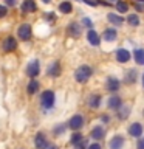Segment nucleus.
Here are the masks:
<instances>
[{
  "mask_svg": "<svg viewBox=\"0 0 144 149\" xmlns=\"http://www.w3.org/2000/svg\"><path fill=\"white\" fill-rule=\"evenodd\" d=\"M130 59V53L125 48H118L116 50V61L121 64H125Z\"/></svg>",
  "mask_w": 144,
  "mask_h": 149,
  "instance_id": "14",
  "label": "nucleus"
},
{
  "mask_svg": "<svg viewBox=\"0 0 144 149\" xmlns=\"http://www.w3.org/2000/svg\"><path fill=\"white\" fill-rule=\"evenodd\" d=\"M20 9H22V13H25V14H28V13H34L36 9H37V5H36L34 0H23Z\"/></svg>",
  "mask_w": 144,
  "mask_h": 149,
  "instance_id": "11",
  "label": "nucleus"
},
{
  "mask_svg": "<svg viewBox=\"0 0 144 149\" xmlns=\"http://www.w3.org/2000/svg\"><path fill=\"white\" fill-rule=\"evenodd\" d=\"M74 148H76V149H85V148H87V144H85V141H81L79 144H76Z\"/></svg>",
  "mask_w": 144,
  "mask_h": 149,
  "instance_id": "34",
  "label": "nucleus"
},
{
  "mask_svg": "<svg viewBox=\"0 0 144 149\" xmlns=\"http://www.w3.org/2000/svg\"><path fill=\"white\" fill-rule=\"evenodd\" d=\"M46 149H59V148H57V146H54V144H50V146L46 148Z\"/></svg>",
  "mask_w": 144,
  "mask_h": 149,
  "instance_id": "37",
  "label": "nucleus"
},
{
  "mask_svg": "<svg viewBox=\"0 0 144 149\" xmlns=\"http://www.w3.org/2000/svg\"><path fill=\"white\" fill-rule=\"evenodd\" d=\"M135 81H136V72H135V70H130V72H127V76H125V82L133 84Z\"/></svg>",
  "mask_w": 144,
  "mask_h": 149,
  "instance_id": "27",
  "label": "nucleus"
},
{
  "mask_svg": "<svg viewBox=\"0 0 144 149\" xmlns=\"http://www.w3.org/2000/svg\"><path fill=\"white\" fill-rule=\"evenodd\" d=\"M68 127L71 129V130H79V129H82V126H84V116L82 115H73L71 118H70L68 121Z\"/></svg>",
  "mask_w": 144,
  "mask_h": 149,
  "instance_id": "4",
  "label": "nucleus"
},
{
  "mask_svg": "<svg viewBox=\"0 0 144 149\" xmlns=\"http://www.w3.org/2000/svg\"><path fill=\"white\" fill-rule=\"evenodd\" d=\"M116 9H118V13H127L129 5L125 3L124 0H118V2H116Z\"/></svg>",
  "mask_w": 144,
  "mask_h": 149,
  "instance_id": "26",
  "label": "nucleus"
},
{
  "mask_svg": "<svg viewBox=\"0 0 144 149\" xmlns=\"http://www.w3.org/2000/svg\"><path fill=\"white\" fill-rule=\"evenodd\" d=\"M90 137L93 140H102L105 138V129L102 126H95L91 130H90Z\"/></svg>",
  "mask_w": 144,
  "mask_h": 149,
  "instance_id": "10",
  "label": "nucleus"
},
{
  "mask_svg": "<svg viewBox=\"0 0 144 149\" xmlns=\"http://www.w3.org/2000/svg\"><path fill=\"white\" fill-rule=\"evenodd\" d=\"M82 23H84V25H85L87 28H90V30H91V20H90V19H88V17H85V19H84V20H82Z\"/></svg>",
  "mask_w": 144,
  "mask_h": 149,
  "instance_id": "31",
  "label": "nucleus"
},
{
  "mask_svg": "<svg viewBox=\"0 0 144 149\" xmlns=\"http://www.w3.org/2000/svg\"><path fill=\"white\" fill-rule=\"evenodd\" d=\"M46 73H48L50 76H53V78H57L59 74H60V64L57 62V61L51 62V64L48 65V70H46Z\"/></svg>",
  "mask_w": 144,
  "mask_h": 149,
  "instance_id": "15",
  "label": "nucleus"
},
{
  "mask_svg": "<svg viewBox=\"0 0 144 149\" xmlns=\"http://www.w3.org/2000/svg\"><path fill=\"white\" fill-rule=\"evenodd\" d=\"M2 47H3V50L6 51V53H9V51H14L17 48V42H16V39H14L12 36H8V37H5Z\"/></svg>",
  "mask_w": 144,
  "mask_h": 149,
  "instance_id": "9",
  "label": "nucleus"
},
{
  "mask_svg": "<svg viewBox=\"0 0 144 149\" xmlns=\"http://www.w3.org/2000/svg\"><path fill=\"white\" fill-rule=\"evenodd\" d=\"M54 101H56V96L53 90H45L40 95V104L44 109H51L54 106Z\"/></svg>",
  "mask_w": 144,
  "mask_h": 149,
  "instance_id": "2",
  "label": "nucleus"
},
{
  "mask_svg": "<svg viewBox=\"0 0 144 149\" xmlns=\"http://www.w3.org/2000/svg\"><path fill=\"white\" fill-rule=\"evenodd\" d=\"M129 134L130 137H135V138H141L143 135V124L141 123H132L129 126Z\"/></svg>",
  "mask_w": 144,
  "mask_h": 149,
  "instance_id": "8",
  "label": "nucleus"
},
{
  "mask_svg": "<svg viewBox=\"0 0 144 149\" xmlns=\"http://www.w3.org/2000/svg\"><path fill=\"white\" fill-rule=\"evenodd\" d=\"M67 33H68L70 37H74V39H76V37H79L82 33V25L81 23H76V22H71L67 28Z\"/></svg>",
  "mask_w": 144,
  "mask_h": 149,
  "instance_id": "7",
  "label": "nucleus"
},
{
  "mask_svg": "<svg viewBox=\"0 0 144 149\" xmlns=\"http://www.w3.org/2000/svg\"><path fill=\"white\" fill-rule=\"evenodd\" d=\"M107 19H109V22L113 23V25H123L124 23V19L121 16H118V14H113V13H110L109 16H107Z\"/></svg>",
  "mask_w": 144,
  "mask_h": 149,
  "instance_id": "19",
  "label": "nucleus"
},
{
  "mask_svg": "<svg viewBox=\"0 0 144 149\" xmlns=\"http://www.w3.org/2000/svg\"><path fill=\"white\" fill-rule=\"evenodd\" d=\"M127 22H129L132 26H138V25H139V17L136 16V14H130V16L127 17Z\"/></svg>",
  "mask_w": 144,
  "mask_h": 149,
  "instance_id": "28",
  "label": "nucleus"
},
{
  "mask_svg": "<svg viewBox=\"0 0 144 149\" xmlns=\"http://www.w3.org/2000/svg\"><path fill=\"white\" fill-rule=\"evenodd\" d=\"M28 93H30V95H34V93L39 90V82L36 81V79H33V81H30V84H28Z\"/></svg>",
  "mask_w": 144,
  "mask_h": 149,
  "instance_id": "23",
  "label": "nucleus"
},
{
  "mask_svg": "<svg viewBox=\"0 0 144 149\" xmlns=\"http://www.w3.org/2000/svg\"><path fill=\"white\" fill-rule=\"evenodd\" d=\"M91 74H93L91 67H88V65H81V67L74 72V79H76L78 82L84 84V82H87L88 79L91 78Z\"/></svg>",
  "mask_w": 144,
  "mask_h": 149,
  "instance_id": "1",
  "label": "nucleus"
},
{
  "mask_svg": "<svg viewBox=\"0 0 144 149\" xmlns=\"http://www.w3.org/2000/svg\"><path fill=\"white\" fill-rule=\"evenodd\" d=\"M39 73H40V64H39V61H37V59L31 61V62L26 65V74L30 78H36Z\"/></svg>",
  "mask_w": 144,
  "mask_h": 149,
  "instance_id": "5",
  "label": "nucleus"
},
{
  "mask_svg": "<svg viewBox=\"0 0 144 149\" xmlns=\"http://www.w3.org/2000/svg\"><path fill=\"white\" fill-rule=\"evenodd\" d=\"M44 2H45V3H48V2H50V0H44Z\"/></svg>",
  "mask_w": 144,
  "mask_h": 149,
  "instance_id": "39",
  "label": "nucleus"
},
{
  "mask_svg": "<svg viewBox=\"0 0 144 149\" xmlns=\"http://www.w3.org/2000/svg\"><path fill=\"white\" fill-rule=\"evenodd\" d=\"M143 87H144V73H143Z\"/></svg>",
  "mask_w": 144,
  "mask_h": 149,
  "instance_id": "38",
  "label": "nucleus"
},
{
  "mask_svg": "<svg viewBox=\"0 0 144 149\" xmlns=\"http://www.w3.org/2000/svg\"><path fill=\"white\" fill-rule=\"evenodd\" d=\"M34 146H36V149H46V148L50 146L48 138L45 137V134H42V132H37L36 134V137H34Z\"/></svg>",
  "mask_w": 144,
  "mask_h": 149,
  "instance_id": "6",
  "label": "nucleus"
},
{
  "mask_svg": "<svg viewBox=\"0 0 144 149\" xmlns=\"http://www.w3.org/2000/svg\"><path fill=\"white\" fill-rule=\"evenodd\" d=\"M71 9H73V6H71V3H70V2H62L59 5V11L64 13V14H70V13H71Z\"/></svg>",
  "mask_w": 144,
  "mask_h": 149,
  "instance_id": "24",
  "label": "nucleus"
},
{
  "mask_svg": "<svg viewBox=\"0 0 144 149\" xmlns=\"http://www.w3.org/2000/svg\"><path fill=\"white\" fill-rule=\"evenodd\" d=\"M101 104V96L99 95H91L88 98V106L91 107V109H98Z\"/></svg>",
  "mask_w": 144,
  "mask_h": 149,
  "instance_id": "20",
  "label": "nucleus"
},
{
  "mask_svg": "<svg viewBox=\"0 0 144 149\" xmlns=\"http://www.w3.org/2000/svg\"><path fill=\"white\" fill-rule=\"evenodd\" d=\"M87 40L90 42V44L93 45V47H98L101 44V39H99V34L95 31V30H90L87 33Z\"/></svg>",
  "mask_w": 144,
  "mask_h": 149,
  "instance_id": "16",
  "label": "nucleus"
},
{
  "mask_svg": "<svg viewBox=\"0 0 144 149\" xmlns=\"http://www.w3.org/2000/svg\"><path fill=\"white\" fill-rule=\"evenodd\" d=\"M119 81L116 78H113V76H109L107 78V82H105V87H107V90L109 92H118L119 90Z\"/></svg>",
  "mask_w": 144,
  "mask_h": 149,
  "instance_id": "13",
  "label": "nucleus"
},
{
  "mask_svg": "<svg viewBox=\"0 0 144 149\" xmlns=\"http://www.w3.org/2000/svg\"><path fill=\"white\" fill-rule=\"evenodd\" d=\"M129 113H130V107L129 106H123V107L118 109V118L119 120H125Z\"/></svg>",
  "mask_w": 144,
  "mask_h": 149,
  "instance_id": "22",
  "label": "nucleus"
},
{
  "mask_svg": "<svg viewBox=\"0 0 144 149\" xmlns=\"http://www.w3.org/2000/svg\"><path fill=\"white\" fill-rule=\"evenodd\" d=\"M6 13H8V9H6V6H3V5H0V19L6 16Z\"/></svg>",
  "mask_w": 144,
  "mask_h": 149,
  "instance_id": "30",
  "label": "nucleus"
},
{
  "mask_svg": "<svg viewBox=\"0 0 144 149\" xmlns=\"http://www.w3.org/2000/svg\"><path fill=\"white\" fill-rule=\"evenodd\" d=\"M101 120L104 121V123H109V116H105V115H102V116H101Z\"/></svg>",
  "mask_w": 144,
  "mask_h": 149,
  "instance_id": "35",
  "label": "nucleus"
},
{
  "mask_svg": "<svg viewBox=\"0 0 144 149\" xmlns=\"http://www.w3.org/2000/svg\"><path fill=\"white\" fill-rule=\"evenodd\" d=\"M107 106H109L111 110H118L119 107H123V101H121L119 96H111L109 100V102H107Z\"/></svg>",
  "mask_w": 144,
  "mask_h": 149,
  "instance_id": "17",
  "label": "nucleus"
},
{
  "mask_svg": "<svg viewBox=\"0 0 144 149\" xmlns=\"http://www.w3.org/2000/svg\"><path fill=\"white\" fill-rule=\"evenodd\" d=\"M110 149H123L124 148V137L123 135H115L109 143Z\"/></svg>",
  "mask_w": 144,
  "mask_h": 149,
  "instance_id": "12",
  "label": "nucleus"
},
{
  "mask_svg": "<svg viewBox=\"0 0 144 149\" xmlns=\"http://www.w3.org/2000/svg\"><path fill=\"white\" fill-rule=\"evenodd\" d=\"M65 127H67V126H64V124H60V126H57V127H54V135H60V134H64Z\"/></svg>",
  "mask_w": 144,
  "mask_h": 149,
  "instance_id": "29",
  "label": "nucleus"
},
{
  "mask_svg": "<svg viewBox=\"0 0 144 149\" xmlns=\"http://www.w3.org/2000/svg\"><path fill=\"white\" fill-rule=\"evenodd\" d=\"M81 141H84V137H82V134H79V132H74L73 135H71V138H70V143L71 144H79Z\"/></svg>",
  "mask_w": 144,
  "mask_h": 149,
  "instance_id": "25",
  "label": "nucleus"
},
{
  "mask_svg": "<svg viewBox=\"0 0 144 149\" xmlns=\"http://www.w3.org/2000/svg\"><path fill=\"white\" fill-rule=\"evenodd\" d=\"M6 3H8V5H12V6H14V5H16V0H6Z\"/></svg>",
  "mask_w": 144,
  "mask_h": 149,
  "instance_id": "36",
  "label": "nucleus"
},
{
  "mask_svg": "<svg viewBox=\"0 0 144 149\" xmlns=\"http://www.w3.org/2000/svg\"><path fill=\"white\" fill-rule=\"evenodd\" d=\"M87 149H102V148H101V144H99V143H91Z\"/></svg>",
  "mask_w": 144,
  "mask_h": 149,
  "instance_id": "33",
  "label": "nucleus"
},
{
  "mask_svg": "<svg viewBox=\"0 0 144 149\" xmlns=\"http://www.w3.org/2000/svg\"><path fill=\"white\" fill-rule=\"evenodd\" d=\"M116 30L115 28H107V30H104V34H102V39L107 40V42H113L116 39Z\"/></svg>",
  "mask_w": 144,
  "mask_h": 149,
  "instance_id": "18",
  "label": "nucleus"
},
{
  "mask_svg": "<svg viewBox=\"0 0 144 149\" xmlns=\"http://www.w3.org/2000/svg\"><path fill=\"white\" fill-rule=\"evenodd\" d=\"M17 36L20 37L22 40H30L31 36H33V30H31L30 23H22L17 30Z\"/></svg>",
  "mask_w": 144,
  "mask_h": 149,
  "instance_id": "3",
  "label": "nucleus"
},
{
  "mask_svg": "<svg viewBox=\"0 0 144 149\" xmlns=\"http://www.w3.org/2000/svg\"><path fill=\"white\" fill-rule=\"evenodd\" d=\"M136 2H143V3H144V0H136Z\"/></svg>",
  "mask_w": 144,
  "mask_h": 149,
  "instance_id": "40",
  "label": "nucleus"
},
{
  "mask_svg": "<svg viewBox=\"0 0 144 149\" xmlns=\"http://www.w3.org/2000/svg\"><path fill=\"white\" fill-rule=\"evenodd\" d=\"M133 56H135L136 64L144 65V50L143 48H136V50H135V53H133Z\"/></svg>",
  "mask_w": 144,
  "mask_h": 149,
  "instance_id": "21",
  "label": "nucleus"
},
{
  "mask_svg": "<svg viewBox=\"0 0 144 149\" xmlns=\"http://www.w3.org/2000/svg\"><path fill=\"white\" fill-rule=\"evenodd\" d=\"M136 149H144V137L138 140V144H136Z\"/></svg>",
  "mask_w": 144,
  "mask_h": 149,
  "instance_id": "32",
  "label": "nucleus"
}]
</instances>
